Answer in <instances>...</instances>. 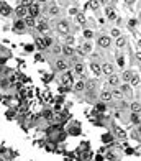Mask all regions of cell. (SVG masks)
<instances>
[{"mask_svg":"<svg viewBox=\"0 0 141 161\" xmlns=\"http://www.w3.org/2000/svg\"><path fill=\"white\" fill-rule=\"evenodd\" d=\"M95 108H97L98 112H105V108H107V107H105V102H102V100L97 102V104H95Z\"/></svg>","mask_w":141,"mask_h":161,"instance_id":"d590c367","label":"cell"},{"mask_svg":"<svg viewBox=\"0 0 141 161\" xmlns=\"http://www.w3.org/2000/svg\"><path fill=\"white\" fill-rule=\"evenodd\" d=\"M89 7H90L92 8V10H98V8H100V3H98L97 2V0H89Z\"/></svg>","mask_w":141,"mask_h":161,"instance_id":"d6a6232c","label":"cell"},{"mask_svg":"<svg viewBox=\"0 0 141 161\" xmlns=\"http://www.w3.org/2000/svg\"><path fill=\"white\" fill-rule=\"evenodd\" d=\"M126 2V5H130V7H133V3H135V0H125Z\"/></svg>","mask_w":141,"mask_h":161,"instance_id":"b9f144b4","label":"cell"},{"mask_svg":"<svg viewBox=\"0 0 141 161\" xmlns=\"http://www.w3.org/2000/svg\"><path fill=\"white\" fill-rule=\"evenodd\" d=\"M121 35V33H120V30H118V28H112V30H110V38H118Z\"/></svg>","mask_w":141,"mask_h":161,"instance_id":"e575fe53","label":"cell"},{"mask_svg":"<svg viewBox=\"0 0 141 161\" xmlns=\"http://www.w3.org/2000/svg\"><path fill=\"white\" fill-rule=\"evenodd\" d=\"M13 13H15V17H17V18L23 20V18L26 17V8H25V7H21V5H18L15 10H13Z\"/></svg>","mask_w":141,"mask_h":161,"instance_id":"5bb4252c","label":"cell"},{"mask_svg":"<svg viewBox=\"0 0 141 161\" xmlns=\"http://www.w3.org/2000/svg\"><path fill=\"white\" fill-rule=\"evenodd\" d=\"M123 63H125L123 58H118V64H120V66H123Z\"/></svg>","mask_w":141,"mask_h":161,"instance_id":"ee69618b","label":"cell"},{"mask_svg":"<svg viewBox=\"0 0 141 161\" xmlns=\"http://www.w3.org/2000/svg\"><path fill=\"white\" fill-rule=\"evenodd\" d=\"M0 13H2L3 17H8L12 13V8L8 7V5H2V7H0Z\"/></svg>","mask_w":141,"mask_h":161,"instance_id":"f546056e","label":"cell"},{"mask_svg":"<svg viewBox=\"0 0 141 161\" xmlns=\"http://www.w3.org/2000/svg\"><path fill=\"white\" fill-rule=\"evenodd\" d=\"M128 84H130L131 87L139 86V74H138V73H133V76H131V79L128 80Z\"/></svg>","mask_w":141,"mask_h":161,"instance_id":"44dd1931","label":"cell"},{"mask_svg":"<svg viewBox=\"0 0 141 161\" xmlns=\"http://www.w3.org/2000/svg\"><path fill=\"white\" fill-rule=\"evenodd\" d=\"M105 15H107V20H110V22H115L116 20V12H115V8L112 7V5H107L105 7Z\"/></svg>","mask_w":141,"mask_h":161,"instance_id":"7c38bea8","label":"cell"},{"mask_svg":"<svg viewBox=\"0 0 141 161\" xmlns=\"http://www.w3.org/2000/svg\"><path fill=\"white\" fill-rule=\"evenodd\" d=\"M40 13H41V7L38 5V3H33V5L31 7H28L26 8V15L28 17H33V18H38L40 17Z\"/></svg>","mask_w":141,"mask_h":161,"instance_id":"52a82bcc","label":"cell"},{"mask_svg":"<svg viewBox=\"0 0 141 161\" xmlns=\"http://www.w3.org/2000/svg\"><path fill=\"white\" fill-rule=\"evenodd\" d=\"M51 53H53L54 56H61V45L54 43L53 46H51Z\"/></svg>","mask_w":141,"mask_h":161,"instance_id":"f1b7e54d","label":"cell"},{"mask_svg":"<svg viewBox=\"0 0 141 161\" xmlns=\"http://www.w3.org/2000/svg\"><path fill=\"white\" fill-rule=\"evenodd\" d=\"M98 99L102 102H110L112 100V89H103V91L98 94Z\"/></svg>","mask_w":141,"mask_h":161,"instance_id":"4fadbf2b","label":"cell"},{"mask_svg":"<svg viewBox=\"0 0 141 161\" xmlns=\"http://www.w3.org/2000/svg\"><path fill=\"white\" fill-rule=\"evenodd\" d=\"M25 23H23V20H20V18H17L15 22H13V31L15 33H25Z\"/></svg>","mask_w":141,"mask_h":161,"instance_id":"8fae6325","label":"cell"},{"mask_svg":"<svg viewBox=\"0 0 141 161\" xmlns=\"http://www.w3.org/2000/svg\"><path fill=\"white\" fill-rule=\"evenodd\" d=\"M61 54H63L64 58H72V56L76 54V49H74V46L61 45Z\"/></svg>","mask_w":141,"mask_h":161,"instance_id":"ba28073f","label":"cell"},{"mask_svg":"<svg viewBox=\"0 0 141 161\" xmlns=\"http://www.w3.org/2000/svg\"><path fill=\"white\" fill-rule=\"evenodd\" d=\"M95 80L93 79H89V80H86V91H93V89H95Z\"/></svg>","mask_w":141,"mask_h":161,"instance_id":"83f0119b","label":"cell"},{"mask_svg":"<svg viewBox=\"0 0 141 161\" xmlns=\"http://www.w3.org/2000/svg\"><path fill=\"white\" fill-rule=\"evenodd\" d=\"M109 86L112 87V89H115V87H118L120 84H121V79H120V76L118 74H112V76H109Z\"/></svg>","mask_w":141,"mask_h":161,"instance_id":"9c48e42d","label":"cell"},{"mask_svg":"<svg viewBox=\"0 0 141 161\" xmlns=\"http://www.w3.org/2000/svg\"><path fill=\"white\" fill-rule=\"evenodd\" d=\"M33 3H35V0H21L20 5H21V7H25V8H28V7H31Z\"/></svg>","mask_w":141,"mask_h":161,"instance_id":"8d00e7d4","label":"cell"},{"mask_svg":"<svg viewBox=\"0 0 141 161\" xmlns=\"http://www.w3.org/2000/svg\"><path fill=\"white\" fill-rule=\"evenodd\" d=\"M74 91H76V92H84V91H86V80H76V84H74Z\"/></svg>","mask_w":141,"mask_h":161,"instance_id":"7402d4cb","label":"cell"},{"mask_svg":"<svg viewBox=\"0 0 141 161\" xmlns=\"http://www.w3.org/2000/svg\"><path fill=\"white\" fill-rule=\"evenodd\" d=\"M121 99H123V94L120 92V89L118 87L112 89V100H121Z\"/></svg>","mask_w":141,"mask_h":161,"instance_id":"603a6c76","label":"cell"},{"mask_svg":"<svg viewBox=\"0 0 141 161\" xmlns=\"http://www.w3.org/2000/svg\"><path fill=\"white\" fill-rule=\"evenodd\" d=\"M100 73L103 76H112V74H115V64L113 63H109V61H105V63H102L100 64Z\"/></svg>","mask_w":141,"mask_h":161,"instance_id":"277c9868","label":"cell"},{"mask_svg":"<svg viewBox=\"0 0 141 161\" xmlns=\"http://www.w3.org/2000/svg\"><path fill=\"white\" fill-rule=\"evenodd\" d=\"M36 3H38V5H44V3H49L48 0H35Z\"/></svg>","mask_w":141,"mask_h":161,"instance_id":"60d3db41","label":"cell"},{"mask_svg":"<svg viewBox=\"0 0 141 161\" xmlns=\"http://www.w3.org/2000/svg\"><path fill=\"white\" fill-rule=\"evenodd\" d=\"M0 161H5V159H3V158H0Z\"/></svg>","mask_w":141,"mask_h":161,"instance_id":"bcb514c9","label":"cell"},{"mask_svg":"<svg viewBox=\"0 0 141 161\" xmlns=\"http://www.w3.org/2000/svg\"><path fill=\"white\" fill-rule=\"evenodd\" d=\"M63 84H64V86H67V84H70V76H67V74L64 76V79H63Z\"/></svg>","mask_w":141,"mask_h":161,"instance_id":"74e56055","label":"cell"},{"mask_svg":"<svg viewBox=\"0 0 141 161\" xmlns=\"http://www.w3.org/2000/svg\"><path fill=\"white\" fill-rule=\"evenodd\" d=\"M53 66H54V71H58V73H66V71L69 69V63L63 58H58Z\"/></svg>","mask_w":141,"mask_h":161,"instance_id":"5b68a950","label":"cell"},{"mask_svg":"<svg viewBox=\"0 0 141 161\" xmlns=\"http://www.w3.org/2000/svg\"><path fill=\"white\" fill-rule=\"evenodd\" d=\"M118 89H120V92L123 94V99L133 100V87H131L128 82H121L120 86H118Z\"/></svg>","mask_w":141,"mask_h":161,"instance_id":"3957f363","label":"cell"},{"mask_svg":"<svg viewBox=\"0 0 141 161\" xmlns=\"http://www.w3.org/2000/svg\"><path fill=\"white\" fill-rule=\"evenodd\" d=\"M69 13H70V15H76V13H77V8H70Z\"/></svg>","mask_w":141,"mask_h":161,"instance_id":"7bdbcfd3","label":"cell"},{"mask_svg":"<svg viewBox=\"0 0 141 161\" xmlns=\"http://www.w3.org/2000/svg\"><path fill=\"white\" fill-rule=\"evenodd\" d=\"M54 30H56L58 35H61V36L64 38V36L70 35L72 28H70V23L67 20H58V22H56V25H54Z\"/></svg>","mask_w":141,"mask_h":161,"instance_id":"6da1fadb","label":"cell"},{"mask_svg":"<svg viewBox=\"0 0 141 161\" xmlns=\"http://www.w3.org/2000/svg\"><path fill=\"white\" fill-rule=\"evenodd\" d=\"M130 122L133 124L135 127H138L139 125V113H135V112H131V115H130Z\"/></svg>","mask_w":141,"mask_h":161,"instance_id":"d4e9b609","label":"cell"},{"mask_svg":"<svg viewBox=\"0 0 141 161\" xmlns=\"http://www.w3.org/2000/svg\"><path fill=\"white\" fill-rule=\"evenodd\" d=\"M89 68H90V71H92L95 76H100V74H102V73H100V64L95 63V61H92V63L89 64Z\"/></svg>","mask_w":141,"mask_h":161,"instance_id":"cb8c5ba5","label":"cell"},{"mask_svg":"<svg viewBox=\"0 0 141 161\" xmlns=\"http://www.w3.org/2000/svg\"><path fill=\"white\" fill-rule=\"evenodd\" d=\"M97 46H100L102 49H107L112 46V38L109 35H105V33H100V35L97 36Z\"/></svg>","mask_w":141,"mask_h":161,"instance_id":"7a4b0ae2","label":"cell"},{"mask_svg":"<svg viewBox=\"0 0 141 161\" xmlns=\"http://www.w3.org/2000/svg\"><path fill=\"white\" fill-rule=\"evenodd\" d=\"M97 2H98V3H100V5H102V3H107V0H97Z\"/></svg>","mask_w":141,"mask_h":161,"instance_id":"f6af8a7d","label":"cell"},{"mask_svg":"<svg viewBox=\"0 0 141 161\" xmlns=\"http://www.w3.org/2000/svg\"><path fill=\"white\" fill-rule=\"evenodd\" d=\"M131 138H135V140H139V135H138V130H133V132H131Z\"/></svg>","mask_w":141,"mask_h":161,"instance_id":"f35d334b","label":"cell"},{"mask_svg":"<svg viewBox=\"0 0 141 161\" xmlns=\"http://www.w3.org/2000/svg\"><path fill=\"white\" fill-rule=\"evenodd\" d=\"M35 45H36V48H38V49H46V46H44V41H43V36H36V40H35Z\"/></svg>","mask_w":141,"mask_h":161,"instance_id":"484cf974","label":"cell"},{"mask_svg":"<svg viewBox=\"0 0 141 161\" xmlns=\"http://www.w3.org/2000/svg\"><path fill=\"white\" fill-rule=\"evenodd\" d=\"M35 28L40 33H46V31L49 30V23L46 22V20H38V22H36V25H35Z\"/></svg>","mask_w":141,"mask_h":161,"instance_id":"30bf717a","label":"cell"},{"mask_svg":"<svg viewBox=\"0 0 141 161\" xmlns=\"http://www.w3.org/2000/svg\"><path fill=\"white\" fill-rule=\"evenodd\" d=\"M128 25H130V26H136V25H138V22H136L135 18H131V20L128 22Z\"/></svg>","mask_w":141,"mask_h":161,"instance_id":"ab89813d","label":"cell"},{"mask_svg":"<svg viewBox=\"0 0 141 161\" xmlns=\"http://www.w3.org/2000/svg\"><path fill=\"white\" fill-rule=\"evenodd\" d=\"M82 35H84V38H86V40H87V41H90V40H92V38H93V36H95V35H93V31H92V30H89V28H84V31H82Z\"/></svg>","mask_w":141,"mask_h":161,"instance_id":"4316f807","label":"cell"},{"mask_svg":"<svg viewBox=\"0 0 141 161\" xmlns=\"http://www.w3.org/2000/svg\"><path fill=\"white\" fill-rule=\"evenodd\" d=\"M131 76H133V71H131V69H125L123 73H121V76H120L121 82H128V80L131 79Z\"/></svg>","mask_w":141,"mask_h":161,"instance_id":"ffe728a7","label":"cell"},{"mask_svg":"<svg viewBox=\"0 0 141 161\" xmlns=\"http://www.w3.org/2000/svg\"><path fill=\"white\" fill-rule=\"evenodd\" d=\"M76 20H77V23H81V25H84L87 18H86V15H84L82 12H77V13H76Z\"/></svg>","mask_w":141,"mask_h":161,"instance_id":"4dcf8cb0","label":"cell"},{"mask_svg":"<svg viewBox=\"0 0 141 161\" xmlns=\"http://www.w3.org/2000/svg\"><path fill=\"white\" fill-rule=\"evenodd\" d=\"M92 48H93V46H92V43H90V41H84V43L81 45V48H79V49H81L82 51V53L84 54H89V53H92Z\"/></svg>","mask_w":141,"mask_h":161,"instance_id":"9a60e30c","label":"cell"},{"mask_svg":"<svg viewBox=\"0 0 141 161\" xmlns=\"http://www.w3.org/2000/svg\"><path fill=\"white\" fill-rule=\"evenodd\" d=\"M43 41H44V46L46 48H51V46L54 45V40L51 36H43Z\"/></svg>","mask_w":141,"mask_h":161,"instance_id":"1f68e13d","label":"cell"},{"mask_svg":"<svg viewBox=\"0 0 141 161\" xmlns=\"http://www.w3.org/2000/svg\"><path fill=\"white\" fill-rule=\"evenodd\" d=\"M76 2H79V0H76Z\"/></svg>","mask_w":141,"mask_h":161,"instance_id":"7dc6e473","label":"cell"},{"mask_svg":"<svg viewBox=\"0 0 141 161\" xmlns=\"http://www.w3.org/2000/svg\"><path fill=\"white\" fill-rule=\"evenodd\" d=\"M23 23H25V26L26 28H35V25H36V18H33V17H25L23 18Z\"/></svg>","mask_w":141,"mask_h":161,"instance_id":"d6986e66","label":"cell"},{"mask_svg":"<svg viewBox=\"0 0 141 161\" xmlns=\"http://www.w3.org/2000/svg\"><path fill=\"white\" fill-rule=\"evenodd\" d=\"M46 15L49 18H58L61 15V7L56 5V3H49L48 8H46Z\"/></svg>","mask_w":141,"mask_h":161,"instance_id":"8992f818","label":"cell"},{"mask_svg":"<svg viewBox=\"0 0 141 161\" xmlns=\"http://www.w3.org/2000/svg\"><path fill=\"white\" fill-rule=\"evenodd\" d=\"M115 46L116 48H125L126 46V36H123V35H120L118 38H115Z\"/></svg>","mask_w":141,"mask_h":161,"instance_id":"ac0fdd59","label":"cell"},{"mask_svg":"<svg viewBox=\"0 0 141 161\" xmlns=\"http://www.w3.org/2000/svg\"><path fill=\"white\" fill-rule=\"evenodd\" d=\"M130 112H135V113H139L141 112V102L139 100H131L130 104Z\"/></svg>","mask_w":141,"mask_h":161,"instance_id":"2e32d148","label":"cell"},{"mask_svg":"<svg viewBox=\"0 0 141 161\" xmlns=\"http://www.w3.org/2000/svg\"><path fill=\"white\" fill-rule=\"evenodd\" d=\"M84 71H86V66H84V63H81V61H76L74 63V73L76 74H84Z\"/></svg>","mask_w":141,"mask_h":161,"instance_id":"e0dca14e","label":"cell"},{"mask_svg":"<svg viewBox=\"0 0 141 161\" xmlns=\"http://www.w3.org/2000/svg\"><path fill=\"white\" fill-rule=\"evenodd\" d=\"M64 38H66V43L64 45H69V46H72L74 41H76V36H72V35H67V36H64Z\"/></svg>","mask_w":141,"mask_h":161,"instance_id":"836d02e7","label":"cell"}]
</instances>
